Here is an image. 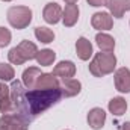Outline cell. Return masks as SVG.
Wrapping results in <instances>:
<instances>
[{"label":"cell","mask_w":130,"mask_h":130,"mask_svg":"<svg viewBox=\"0 0 130 130\" xmlns=\"http://www.w3.org/2000/svg\"><path fill=\"white\" fill-rule=\"evenodd\" d=\"M11 98L14 109L24 118L29 120V117H36L38 113L44 112L55 103H58L62 98L61 88L56 89H23V83L18 80H14L11 85Z\"/></svg>","instance_id":"6da1fadb"},{"label":"cell","mask_w":130,"mask_h":130,"mask_svg":"<svg viewBox=\"0 0 130 130\" xmlns=\"http://www.w3.org/2000/svg\"><path fill=\"white\" fill-rule=\"evenodd\" d=\"M117 67V58L112 52H100L89 64V73L95 77H103L113 73Z\"/></svg>","instance_id":"7a4b0ae2"},{"label":"cell","mask_w":130,"mask_h":130,"mask_svg":"<svg viewBox=\"0 0 130 130\" xmlns=\"http://www.w3.org/2000/svg\"><path fill=\"white\" fill-rule=\"evenodd\" d=\"M36 53H38V48L36 45L30 42V41H21L17 47L11 48L9 53H8V59L9 62L14 65H21L24 64L26 61H32L36 58Z\"/></svg>","instance_id":"3957f363"},{"label":"cell","mask_w":130,"mask_h":130,"mask_svg":"<svg viewBox=\"0 0 130 130\" xmlns=\"http://www.w3.org/2000/svg\"><path fill=\"white\" fill-rule=\"evenodd\" d=\"M8 21L18 30L26 29L32 21V9L27 6H11L8 9Z\"/></svg>","instance_id":"277c9868"},{"label":"cell","mask_w":130,"mask_h":130,"mask_svg":"<svg viewBox=\"0 0 130 130\" xmlns=\"http://www.w3.org/2000/svg\"><path fill=\"white\" fill-rule=\"evenodd\" d=\"M0 126L6 127V130H27V120H24L20 113H3Z\"/></svg>","instance_id":"5b68a950"},{"label":"cell","mask_w":130,"mask_h":130,"mask_svg":"<svg viewBox=\"0 0 130 130\" xmlns=\"http://www.w3.org/2000/svg\"><path fill=\"white\" fill-rule=\"evenodd\" d=\"M113 80H115L117 91L124 92V94H129L130 92V70L129 68H126V67L118 68L115 71Z\"/></svg>","instance_id":"8992f818"},{"label":"cell","mask_w":130,"mask_h":130,"mask_svg":"<svg viewBox=\"0 0 130 130\" xmlns=\"http://www.w3.org/2000/svg\"><path fill=\"white\" fill-rule=\"evenodd\" d=\"M91 24L97 30H110L113 26L112 15L107 12H95L91 18Z\"/></svg>","instance_id":"52a82bcc"},{"label":"cell","mask_w":130,"mask_h":130,"mask_svg":"<svg viewBox=\"0 0 130 130\" xmlns=\"http://www.w3.org/2000/svg\"><path fill=\"white\" fill-rule=\"evenodd\" d=\"M42 17L48 24H56L62 18V9H61V6L58 3L50 2V3L45 5V8L42 11Z\"/></svg>","instance_id":"ba28073f"},{"label":"cell","mask_w":130,"mask_h":130,"mask_svg":"<svg viewBox=\"0 0 130 130\" xmlns=\"http://www.w3.org/2000/svg\"><path fill=\"white\" fill-rule=\"evenodd\" d=\"M106 6L109 8L112 17L123 18V15L130 11V0H107Z\"/></svg>","instance_id":"9c48e42d"},{"label":"cell","mask_w":130,"mask_h":130,"mask_svg":"<svg viewBox=\"0 0 130 130\" xmlns=\"http://www.w3.org/2000/svg\"><path fill=\"white\" fill-rule=\"evenodd\" d=\"M53 74L56 77H62L64 80H68V79L74 77V74H76V65L71 61H61L59 64L53 68Z\"/></svg>","instance_id":"30bf717a"},{"label":"cell","mask_w":130,"mask_h":130,"mask_svg":"<svg viewBox=\"0 0 130 130\" xmlns=\"http://www.w3.org/2000/svg\"><path fill=\"white\" fill-rule=\"evenodd\" d=\"M104 123H106V112L101 107H94V109L89 110V113H88V124H89L91 129L94 130L103 129Z\"/></svg>","instance_id":"8fae6325"},{"label":"cell","mask_w":130,"mask_h":130,"mask_svg":"<svg viewBox=\"0 0 130 130\" xmlns=\"http://www.w3.org/2000/svg\"><path fill=\"white\" fill-rule=\"evenodd\" d=\"M59 88V80L53 73H42L38 77L35 89H56Z\"/></svg>","instance_id":"7c38bea8"},{"label":"cell","mask_w":130,"mask_h":130,"mask_svg":"<svg viewBox=\"0 0 130 130\" xmlns=\"http://www.w3.org/2000/svg\"><path fill=\"white\" fill-rule=\"evenodd\" d=\"M12 109H14V104L11 98V88H8L3 82H0V112L11 113Z\"/></svg>","instance_id":"4fadbf2b"},{"label":"cell","mask_w":130,"mask_h":130,"mask_svg":"<svg viewBox=\"0 0 130 130\" xmlns=\"http://www.w3.org/2000/svg\"><path fill=\"white\" fill-rule=\"evenodd\" d=\"M41 74H42L41 70L36 68V67H29V68H26V70L23 71L21 80H23V85L26 86V89H35L36 82H38V77H39Z\"/></svg>","instance_id":"5bb4252c"},{"label":"cell","mask_w":130,"mask_h":130,"mask_svg":"<svg viewBox=\"0 0 130 130\" xmlns=\"http://www.w3.org/2000/svg\"><path fill=\"white\" fill-rule=\"evenodd\" d=\"M79 20V6L77 5H67L62 11V21L65 27H73Z\"/></svg>","instance_id":"9a60e30c"},{"label":"cell","mask_w":130,"mask_h":130,"mask_svg":"<svg viewBox=\"0 0 130 130\" xmlns=\"http://www.w3.org/2000/svg\"><path fill=\"white\" fill-rule=\"evenodd\" d=\"M76 52H77V56L82 61H88L92 56V53H94L92 52V44L85 36H80L77 39V42H76Z\"/></svg>","instance_id":"2e32d148"},{"label":"cell","mask_w":130,"mask_h":130,"mask_svg":"<svg viewBox=\"0 0 130 130\" xmlns=\"http://www.w3.org/2000/svg\"><path fill=\"white\" fill-rule=\"evenodd\" d=\"M82 89V83L76 79H68V80H64V85L61 88L62 91V97H74L80 92Z\"/></svg>","instance_id":"e0dca14e"},{"label":"cell","mask_w":130,"mask_h":130,"mask_svg":"<svg viewBox=\"0 0 130 130\" xmlns=\"http://www.w3.org/2000/svg\"><path fill=\"white\" fill-rule=\"evenodd\" d=\"M109 112L113 113L115 117H121L126 113L127 110V101L123 97H113L110 101H109Z\"/></svg>","instance_id":"ac0fdd59"},{"label":"cell","mask_w":130,"mask_h":130,"mask_svg":"<svg viewBox=\"0 0 130 130\" xmlns=\"http://www.w3.org/2000/svg\"><path fill=\"white\" fill-rule=\"evenodd\" d=\"M95 42L101 52H113V48H115V39L107 33H97Z\"/></svg>","instance_id":"d6986e66"},{"label":"cell","mask_w":130,"mask_h":130,"mask_svg":"<svg viewBox=\"0 0 130 130\" xmlns=\"http://www.w3.org/2000/svg\"><path fill=\"white\" fill-rule=\"evenodd\" d=\"M35 59H36V62L41 67H50L55 62V59H56V53L53 50H50V48H44V50H41V52L36 53Z\"/></svg>","instance_id":"ffe728a7"},{"label":"cell","mask_w":130,"mask_h":130,"mask_svg":"<svg viewBox=\"0 0 130 130\" xmlns=\"http://www.w3.org/2000/svg\"><path fill=\"white\" fill-rule=\"evenodd\" d=\"M35 36H36L38 41H41L44 44H50L55 39V32L48 27H36L35 29Z\"/></svg>","instance_id":"44dd1931"},{"label":"cell","mask_w":130,"mask_h":130,"mask_svg":"<svg viewBox=\"0 0 130 130\" xmlns=\"http://www.w3.org/2000/svg\"><path fill=\"white\" fill-rule=\"evenodd\" d=\"M14 76H15V71H14V68H12L11 65L0 64V80L9 82V80L14 79Z\"/></svg>","instance_id":"7402d4cb"},{"label":"cell","mask_w":130,"mask_h":130,"mask_svg":"<svg viewBox=\"0 0 130 130\" xmlns=\"http://www.w3.org/2000/svg\"><path fill=\"white\" fill-rule=\"evenodd\" d=\"M11 38H12V35H11V32H9L6 27H0V47L9 45Z\"/></svg>","instance_id":"603a6c76"},{"label":"cell","mask_w":130,"mask_h":130,"mask_svg":"<svg viewBox=\"0 0 130 130\" xmlns=\"http://www.w3.org/2000/svg\"><path fill=\"white\" fill-rule=\"evenodd\" d=\"M91 6H95V8H98V6H106V3H107V0H86Z\"/></svg>","instance_id":"cb8c5ba5"},{"label":"cell","mask_w":130,"mask_h":130,"mask_svg":"<svg viewBox=\"0 0 130 130\" xmlns=\"http://www.w3.org/2000/svg\"><path fill=\"white\" fill-rule=\"evenodd\" d=\"M118 130H130V123H124V124H121Z\"/></svg>","instance_id":"d4e9b609"},{"label":"cell","mask_w":130,"mask_h":130,"mask_svg":"<svg viewBox=\"0 0 130 130\" xmlns=\"http://www.w3.org/2000/svg\"><path fill=\"white\" fill-rule=\"evenodd\" d=\"M64 2L67 5H76V3H77V0H64Z\"/></svg>","instance_id":"484cf974"},{"label":"cell","mask_w":130,"mask_h":130,"mask_svg":"<svg viewBox=\"0 0 130 130\" xmlns=\"http://www.w3.org/2000/svg\"><path fill=\"white\" fill-rule=\"evenodd\" d=\"M0 130H6V127H3V126H0Z\"/></svg>","instance_id":"4316f807"},{"label":"cell","mask_w":130,"mask_h":130,"mask_svg":"<svg viewBox=\"0 0 130 130\" xmlns=\"http://www.w3.org/2000/svg\"><path fill=\"white\" fill-rule=\"evenodd\" d=\"M3 2H11V0H3Z\"/></svg>","instance_id":"83f0119b"}]
</instances>
